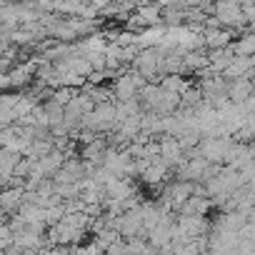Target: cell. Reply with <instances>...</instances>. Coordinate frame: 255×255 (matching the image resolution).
Wrapping results in <instances>:
<instances>
[{
	"label": "cell",
	"mask_w": 255,
	"mask_h": 255,
	"mask_svg": "<svg viewBox=\"0 0 255 255\" xmlns=\"http://www.w3.org/2000/svg\"><path fill=\"white\" fill-rule=\"evenodd\" d=\"M160 255H170V253H160Z\"/></svg>",
	"instance_id": "obj_4"
},
{
	"label": "cell",
	"mask_w": 255,
	"mask_h": 255,
	"mask_svg": "<svg viewBox=\"0 0 255 255\" xmlns=\"http://www.w3.org/2000/svg\"><path fill=\"white\" fill-rule=\"evenodd\" d=\"M228 40H230V33H225L220 28H210L208 30V45L210 48H225Z\"/></svg>",
	"instance_id": "obj_3"
},
{
	"label": "cell",
	"mask_w": 255,
	"mask_h": 255,
	"mask_svg": "<svg viewBox=\"0 0 255 255\" xmlns=\"http://www.w3.org/2000/svg\"><path fill=\"white\" fill-rule=\"evenodd\" d=\"M218 20L225 25H238L243 20V10L235 3H230V0H225V3L218 5Z\"/></svg>",
	"instance_id": "obj_2"
},
{
	"label": "cell",
	"mask_w": 255,
	"mask_h": 255,
	"mask_svg": "<svg viewBox=\"0 0 255 255\" xmlns=\"http://www.w3.org/2000/svg\"><path fill=\"white\" fill-rule=\"evenodd\" d=\"M210 208H215L213 205V198H208V195H193L180 208V215H208Z\"/></svg>",
	"instance_id": "obj_1"
}]
</instances>
